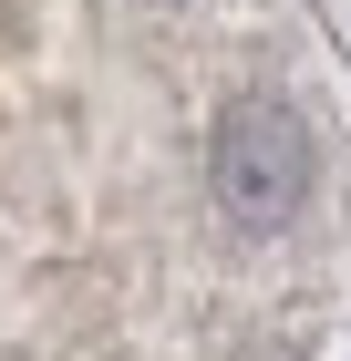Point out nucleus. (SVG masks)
<instances>
[{
	"instance_id": "1",
	"label": "nucleus",
	"mask_w": 351,
	"mask_h": 361,
	"mask_svg": "<svg viewBox=\"0 0 351 361\" xmlns=\"http://www.w3.org/2000/svg\"><path fill=\"white\" fill-rule=\"evenodd\" d=\"M310 176H321V145H310L299 104H279V93H227V104H217L207 186H217V207H227L238 227H279V217H299Z\"/></svg>"
}]
</instances>
